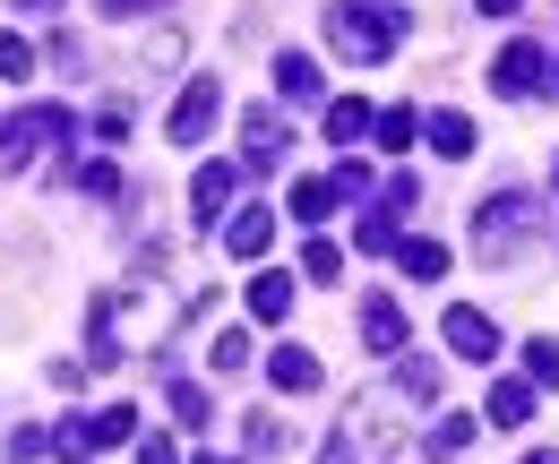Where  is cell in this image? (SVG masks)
<instances>
[{"instance_id":"e575fe53","label":"cell","mask_w":559,"mask_h":464,"mask_svg":"<svg viewBox=\"0 0 559 464\" xmlns=\"http://www.w3.org/2000/svg\"><path fill=\"white\" fill-rule=\"evenodd\" d=\"M319 464H361V448H353L345 430H336V439H328V456H319Z\"/></svg>"},{"instance_id":"ba28073f","label":"cell","mask_w":559,"mask_h":464,"mask_svg":"<svg viewBox=\"0 0 559 464\" xmlns=\"http://www.w3.org/2000/svg\"><path fill=\"white\" fill-rule=\"evenodd\" d=\"M241 301H250V319H259V328H284V310H293V275H284V266H259Z\"/></svg>"},{"instance_id":"5b68a950","label":"cell","mask_w":559,"mask_h":464,"mask_svg":"<svg viewBox=\"0 0 559 464\" xmlns=\"http://www.w3.org/2000/svg\"><path fill=\"white\" fill-rule=\"evenodd\" d=\"M284 155H293L284 112H276V104H250V112H241V172H276Z\"/></svg>"},{"instance_id":"9a60e30c","label":"cell","mask_w":559,"mask_h":464,"mask_svg":"<svg viewBox=\"0 0 559 464\" xmlns=\"http://www.w3.org/2000/svg\"><path fill=\"white\" fill-rule=\"evenodd\" d=\"M388 388H396V396H405V404H439V361H421V353H405Z\"/></svg>"},{"instance_id":"8992f818","label":"cell","mask_w":559,"mask_h":464,"mask_svg":"<svg viewBox=\"0 0 559 464\" xmlns=\"http://www.w3.org/2000/svg\"><path fill=\"white\" fill-rule=\"evenodd\" d=\"M543 78H551V44H534V35H525V44H508V52H499V69H490V95H534Z\"/></svg>"},{"instance_id":"8fae6325","label":"cell","mask_w":559,"mask_h":464,"mask_svg":"<svg viewBox=\"0 0 559 464\" xmlns=\"http://www.w3.org/2000/svg\"><path fill=\"white\" fill-rule=\"evenodd\" d=\"M361 344H370V353H396V344H405V310H396L388 293L361 301Z\"/></svg>"},{"instance_id":"6da1fadb","label":"cell","mask_w":559,"mask_h":464,"mask_svg":"<svg viewBox=\"0 0 559 464\" xmlns=\"http://www.w3.org/2000/svg\"><path fill=\"white\" fill-rule=\"evenodd\" d=\"M405 9L396 0H336L328 9V44L345 52L353 69H379V61H396V44H405Z\"/></svg>"},{"instance_id":"44dd1931","label":"cell","mask_w":559,"mask_h":464,"mask_svg":"<svg viewBox=\"0 0 559 464\" xmlns=\"http://www.w3.org/2000/svg\"><path fill=\"white\" fill-rule=\"evenodd\" d=\"M336 215V181H293V224H328Z\"/></svg>"},{"instance_id":"4316f807","label":"cell","mask_w":559,"mask_h":464,"mask_svg":"<svg viewBox=\"0 0 559 464\" xmlns=\"http://www.w3.org/2000/svg\"><path fill=\"white\" fill-rule=\"evenodd\" d=\"M78 190H86V199H112V190H121V164H112V155H86V164H78Z\"/></svg>"},{"instance_id":"1f68e13d","label":"cell","mask_w":559,"mask_h":464,"mask_svg":"<svg viewBox=\"0 0 559 464\" xmlns=\"http://www.w3.org/2000/svg\"><path fill=\"white\" fill-rule=\"evenodd\" d=\"M215 370H250V335H241V328L215 335Z\"/></svg>"},{"instance_id":"277c9868","label":"cell","mask_w":559,"mask_h":464,"mask_svg":"<svg viewBox=\"0 0 559 464\" xmlns=\"http://www.w3.org/2000/svg\"><path fill=\"white\" fill-rule=\"evenodd\" d=\"M215 112H224V86H215V78H190V86H181V104L164 112V138H173V146H207Z\"/></svg>"},{"instance_id":"74e56055","label":"cell","mask_w":559,"mask_h":464,"mask_svg":"<svg viewBox=\"0 0 559 464\" xmlns=\"http://www.w3.org/2000/svg\"><path fill=\"white\" fill-rule=\"evenodd\" d=\"M525 464H559V448H534V456H525Z\"/></svg>"},{"instance_id":"836d02e7","label":"cell","mask_w":559,"mask_h":464,"mask_svg":"<svg viewBox=\"0 0 559 464\" xmlns=\"http://www.w3.org/2000/svg\"><path fill=\"white\" fill-rule=\"evenodd\" d=\"M139 464H181V448H173V439H146V430H139Z\"/></svg>"},{"instance_id":"7402d4cb","label":"cell","mask_w":559,"mask_h":464,"mask_svg":"<svg viewBox=\"0 0 559 464\" xmlns=\"http://www.w3.org/2000/svg\"><path fill=\"white\" fill-rule=\"evenodd\" d=\"M86 439H95V448H121V439H139V404H112V413H95V421H86Z\"/></svg>"},{"instance_id":"f35d334b","label":"cell","mask_w":559,"mask_h":464,"mask_svg":"<svg viewBox=\"0 0 559 464\" xmlns=\"http://www.w3.org/2000/svg\"><path fill=\"white\" fill-rule=\"evenodd\" d=\"M17 9H52V0H17Z\"/></svg>"},{"instance_id":"d6986e66","label":"cell","mask_w":559,"mask_h":464,"mask_svg":"<svg viewBox=\"0 0 559 464\" xmlns=\"http://www.w3.org/2000/svg\"><path fill=\"white\" fill-rule=\"evenodd\" d=\"M276 86H284V104L319 95V61H310V52H276Z\"/></svg>"},{"instance_id":"3957f363","label":"cell","mask_w":559,"mask_h":464,"mask_svg":"<svg viewBox=\"0 0 559 464\" xmlns=\"http://www.w3.org/2000/svg\"><path fill=\"white\" fill-rule=\"evenodd\" d=\"M525 233H543V199L508 190V199L474 206V259H516V250H525Z\"/></svg>"},{"instance_id":"7a4b0ae2","label":"cell","mask_w":559,"mask_h":464,"mask_svg":"<svg viewBox=\"0 0 559 464\" xmlns=\"http://www.w3.org/2000/svg\"><path fill=\"white\" fill-rule=\"evenodd\" d=\"M78 121H70V104H26L17 121H0V172H26L44 146H70Z\"/></svg>"},{"instance_id":"e0dca14e","label":"cell","mask_w":559,"mask_h":464,"mask_svg":"<svg viewBox=\"0 0 559 464\" xmlns=\"http://www.w3.org/2000/svg\"><path fill=\"white\" fill-rule=\"evenodd\" d=\"M396 241H405V224H396V215H379V206L353 224V250H370V259H396Z\"/></svg>"},{"instance_id":"8d00e7d4","label":"cell","mask_w":559,"mask_h":464,"mask_svg":"<svg viewBox=\"0 0 559 464\" xmlns=\"http://www.w3.org/2000/svg\"><path fill=\"white\" fill-rule=\"evenodd\" d=\"M474 9H483V17H516L525 0H474Z\"/></svg>"},{"instance_id":"f546056e","label":"cell","mask_w":559,"mask_h":464,"mask_svg":"<svg viewBox=\"0 0 559 464\" xmlns=\"http://www.w3.org/2000/svg\"><path fill=\"white\" fill-rule=\"evenodd\" d=\"M0 78H9V86L35 78V44H26V35H0Z\"/></svg>"},{"instance_id":"d4e9b609","label":"cell","mask_w":559,"mask_h":464,"mask_svg":"<svg viewBox=\"0 0 559 464\" xmlns=\"http://www.w3.org/2000/svg\"><path fill=\"white\" fill-rule=\"evenodd\" d=\"M414 104H396V112H379V121H370V138H379V146H388V155H405V146H414Z\"/></svg>"},{"instance_id":"603a6c76","label":"cell","mask_w":559,"mask_h":464,"mask_svg":"<svg viewBox=\"0 0 559 464\" xmlns=\"http://www.w3.org/2000/svg\"><path fill=\"white\" fill-rule=\"evenodd\" d=\"M421 448H430V456H465V448H474V413H439V430H430Z\"/></svg>"},{"instance_id":"9c48e42d","label":"cell","mask_w":559,"mask_h":464,"mask_svg":"<svg viewBox=\"0 0 559 464\" xmlns=\"http://www.w3.org/2000/svg\"><path fill=\"white\" fill-rule=\"evenodd\" d=\"M233 181H241V164H199V181H190V215L215 224V215L233 206Z\"/></svg>"},{"instance_id":"2e32d148","label":"cell","mask_w":559,"mask_h":464,"mask_svg":"<svg viewBox=\"0 0 559 464\" xmlns=\"http://www.w3.org/2000/svg\"><path fill=\"white\" fill-rule=\"evenodd\" d=\"M241 439H250V456H259V464L293 456V430H284L276 413H250V421H241Z\"/></svg>"},{"instance_id":"30bf717a","label":"cell","mask_w":559,"mask_h":464,"mask_svg":"<svg viewBox=\"0 0 559 464\" xmlns=\"http://www.w3.org/2000/svg\"><path fill=\"white\" fill-rule=\"evenodd\" d=\"M267 241H276V215H267V206H241V215L224 224V250H233V259H267Z\"/></svg>"},{"instance_id":"484cf974","label":"cell","mask_w":559,"mask_h":464,"mask_svg":"<svg viewBox=\"0 0 559 464\" xmlns=\"http://www.w3.org/2000/svg\"><path fill=\"white\" fill-rule=\"evenodd\" d=\"M525 388H559V344H551V335L525 344Z\"/></svg>"},{"instance_id":"cb8c5ba5","label":"cell","mask_w":559,"mask_h":464,"mask_svg":"<svg viewBox=\"0 0 559 464\" xmlns=\"http://www.w3.org/2000/svg\"><path fill=\"white\" fill-rule=\"evenodd\" d=\"M207 388H199V379H173V421H181V430H207Z\"/></svg>"},{"instance_id":"52a82bcc","label":"cell","mask_w":559,"mask_h":464,"mask_svg":"<svg viewBox=\"0 0 559 464\" xmlns=\"http://www.w3.org/2000/svg\"><path fill=\"white\" fill-rule=\"evenodd\" d=\"M448 353H456V361H490V353H499V328H490L483 310L456 301V310H448Z\"/></svg>"},{"instance_id":"d6a6232c","label":"cell","mask_w":559,"mask_h":464,"mask_svg":"<svg viewBox=\"0 0 559 464\" xmlns=\"http://www.w3.org/2000/svg\"><path fill=\"white\" fill-rule=\"evenodd\" d=\"M44 448H52V430H35V421H17V430H9V456H17V464H35Z\"/></svg>"},{"instance_id":"83f0119b","label":"cell","mask_w":559,"mask_h":464,"mask_svg":"<svg viewBox=\"0 0 559 464\" xmlns=\"http://www.w3.org/2000/svg\"><path fill=\"white\" fill-rule=\"evenodd\" d=\"M301 275H310V284H336V275H345V250H336V241H310V250H301Z\"/></svg>"},{"instance_id":"ffe728a7","label":"cell","mask_w":559,"mask_h":464,"mask_svg":"<svg viewBox=\"0 0 559 464\" xmlns=\"http://www.w3.org/2000/svg\"><path fill=\"white\" fill-rule=\"evenodd\" d=\"M396 266H405L414 284H439V275H448V250H439V241H396Z\"/></svg>"},{"instance_id":"ac0fdd59","label":"cell","mask_w":559,"mask_h":464,"mask_svg":"<svg viewBox=\"0 0 559 464\" xmlns=\"http://www.w3.org/2000/svg\"><path fill=\"white\" fill-rule=\"evenodd\" d=\"M353 138H370V104H361V95H345V104H328V146L345 155Z\"/></svg>"},{"instance_id":"4dcf8cb0","label":"cell","mask_w":559,"mask_h":464,"mask_svg":"<svg viewBox=\"0 0 559 464\" xmlns=\"http://www.w3.org/2000/svg\"><path fill=\"white\" fill-rule=\"evenodd\" d=\"M414 206H421V181H414V172H396V181H388V206H379V215H396V224H405Z\"/></svg>"},{"instance_id":"4fadbf2b","label":"cell","mask_w":559,"mask_h":464,"mask_svg":"<svg viewBox=\"0 0 559 464\" xmlns=\"http://www.w3.org/2000/svg\"><path fill=\"white\" fill-rule=\"evenodd\" d=\"M483 413L499 421V430H525V421H534V388H525V379H499V388L483 396Z\"/></svg>"},{"instance_id":"d590c367","label":"cell","mask_w":559,"mask_h":464,"mask_svg":"<svg viewBox=\"0 0 559 464\" xmlns=\"http://www.w3.org/2000/svg\"><path fill=\"white\" fill-rule=\"evenodd\" d=\"M104 17H139V9H164V0H95Z\"/></svg>"},{"instance_id":"7c38bea8","label":"cell","mask_w":559,"mask_h":464,"mask_svg":"<svg viewBox=\"0 0 559 464\" xmlns=\"http://www.w3.org/2000/svg\"><path fill=\"white\" fill-rule=\"evenodd\" d=\"M267 379H276L284 396H310V388H319V353H301V344H276V361H267Z\"/></svg>"},{"instance_id":"ab89813d","label":"cell","mask_w":559,"mask_h":464,"mask_svg":"<svg viewBox=\"0 0 559 464\" xmlns=\"http://www.w3.org/2000/svg\"><path fill=\"white\" fill-rule=\"evenodd\" d=\"M199 464H224V456H199Z\"/></svg>"},{"instance_id":"f1b7e54d","label":"cell","mask_w":559,"mask_h":464,"mask_svg":"<svg viewBox=\"0 0 559 464\" xmlns=\"http://www.w3.org/2000/svg\"><path fill=\"white\" fill-rule=\"evenodd\" d=\"M52 456H61V464H86V456H95V439H86V421H78V413L52 430Z\"/></svg>"},{"instance_id":"5bb4252c","label":"cell","mask_w":559,"mask_h":464,"mask_svg":"<svg viewBox=\"0 0 559 464\" xmlns=\"http://www.w3.org/2000/svg\"><path fill=\"white\" fill-rule=\"evenodd\" d=\"M421 138H430L448 164H465V155H474V121H465V112H430V121H421Z\"/></svg>"}]
</instances>
